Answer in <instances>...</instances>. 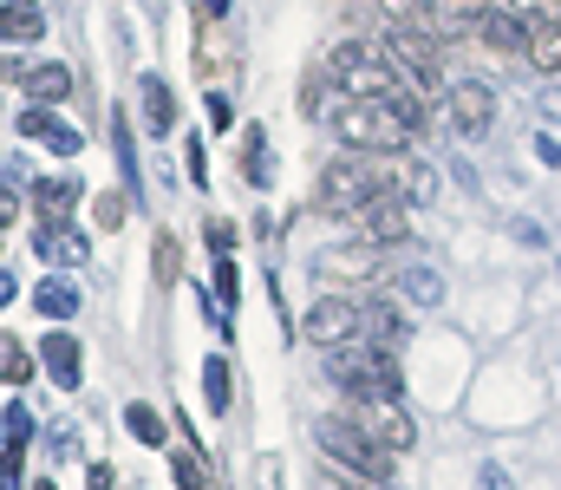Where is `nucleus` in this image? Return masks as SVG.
I'll list each match as a JSON object with an SVG mask.
<instances>
[{"mask_svg":"<svg viewBox=\"0 0 561 490\" xmlns=\"http://www.w3.org/2000/svg\"><path fill=\"white\" fill-rule=\"evenodd\" d=\"M444 105H450V125L457 132H490V118H496V92L490 86H477V79H457L450 92H444Z\"/></svg>","mask_w":561,"mask_h":490,"instance_id":"10","label":"nucleus"},{"mask_svg":"<svg viewBox=\"0 0 561 490\" xmlns=\"http://www.w3.org/2000/svg\"><path fill=\"white\" fill-rule=\"evenodd\" d=\"M340 419H353L359 432H373L386 452H412V438H419L399 399H353V392H346V412H340Z\"/></svg>","mask_w":561,"mask_h":490,"instance_id":"8","label":"nucleus"},{"mask_svg":"<svg viewBox=\"0 0 561 490\" xmlns=\"http://www.w3.org/2000/svg\"><path fill=\"white\" fill-rule=\"evenodd\" d=\"M412 170L399 158H366V151H346V158H333L320 170V190H313V203L327 209V216H359V209H373V203H412L405 183Z\"/></svg>","mask_w":561,"mask_h":490,"instance_id":"1","label":"nucleus"},{"mask_svg":"<svg viewBox=\"0 0 561 490\" xmlns=\"http://www.w3.org/2000/svg\"><path fill=\"white\" fill-rule=\"evenodd\" d=\"M229 13V0H203V20H222Z\"/></svg>","mask_w":561,"mask_h":490,"instance_id":"45","label":"nucleus"},{"mask_svg":"<svg viewBox=\"0 0 561 490\" xmlns=\"http://www.w3.org/2000/svg\"><path fill=\"white\" fill-rule=\"evenodd\" d=\"M366 340L399 346V340H405V315H399L392 301H366Z\"/></svg>","mask_w":561,"mask_h":490,"instance_id":"19","label":"nucleus"},{"mask_svg":"<svg viewBox=\"0 0 561 490\" xmlns=\"http://www.w3.org/2000/svg\"><path fill=\"white\" fill-rule=\"evenodd\" d=\"M118 478H112V465H92V490H112Z\"/></svg>","mask_w":561,"mask_h":490,"instance_id":"43","label":"nucleus"},{"mask_svg":"<svg viewBox=\"0 0 561 490\" xmlns=\"http://www.w3.org/2000/svg\"><path fill=\"white\" fill-rule=\"evenodd\" d=\"M0 86H26V66L13 59V46H0Z\"/></svg>","mask_w":561,"mask_h":490,"instance_id":"40","label":"nucleus"},{"mask_svg":"<svg viewBox=\"0 0 561 490\" xmlns=\"http://www.w3.org/2000/svg\"><path fill=\"white\" fill-rule=\"evenodd\" d=\"M203 399H209L216 412H229V406H236V373H229L222 360H209V366H203Z\"/></svg>","mask_w":561,"mask_h":490,"instance_id":"21","label":"nucleus"},{"mask_svg":"<svg viewBox=\"0 0 561 490\" xmlns=\"http://www.w3.org/2000/svg\"><path fill=\"white\" fill-rule=\"evenodd\" d=\"M170 275H176V242L157 236V282H170Z\"/></svg>","mask_w":561,"mask_h":490,"instance_id":"39","label":"nucleus"},{"mask_svg":"<svg viewBox=\"0 0 561 490\" xmlns=\"http://www.w3.org/2000/svg\"><path fill=\"white\" fill-rule=\"evenodd\" d=\"M242 183H255V190L268 183V138H262V132L242 138Z\"/></svg>","mask_w":561,"mask_h":490,"instance_id":"27","label":"nucleus"},{"mask_svg":"<svg viewBox=\"0 0 561 490\" xmlns=\"http://www.w3.org/2000/svg\"><path fill=\"white\" fill-rule=\"evenodd\" d=\"M79 176H39V223H66V209L79 203Z\"/></svg>","mask_w":561,"mask_h":490,"instance_id":"16","label":"nucleus"},{"mask_svg":"<svg viewBox=\"0 0 561 490\" xmlns=\"http://www.w3.org/2000/svg\"><path fill=\"white\" fill-rule=\"evenodd\" d=\"M327 373L353 392V399H399L405 392V373H399V353L379 346V340H353V346H333L327 353Z\"/></svg>","mask_w":561,"mask_h":490,"instance_id":"3","label":"nucleus"},{"mask_svg":"<svg viewBox=\"0 0 561 490\" xmlns=\"http://www.w3.org/2000/svg\"><path fill=\"white\" fill-rule=\"evenodd\" d=\"M209 125L229 132V99H222V92H209Z\"/></svg>","mask_w":561,"mask_h":490,"instance_id":"42","label":"nucleus"},{"mask_svg":"<svg viewBox=\"0 0 561 490\" xmlns=\"http://www.w3.org/2000/svg\"><path fill=\"white\" fill-rule=\"evenodd\" d=\"M170 478L183 490H209V465H203L196 452H176V458H170Z\"/></svg>","mask_w":561,"mask_h":490,"instance_id":"31","label":"nucleus"},{"mask_svg":"<svg viewBox=\"0 0 561 490\" xmlns=\"http://www.w3.org/2000/svg\"><path fill=\"white\" fill-rule=\"evenodd\" d=\"M386 53H392V66L412 79V92L424 99H437L444 92V39L431 33V26H386V39H379Z\"/></svg>","mask_w":561,"mask_h":490,"instance_id":"6","label":"nucleus"},{"mask_svg":"<svg viewBox=\"0 0 561 490\" xmlns=\"http://www.w3.org/2000/svg\"><path fill=\"white\" fill-rule=\"evenodd\" d=\"M112 151H118V170H125V190H138V151H131V132H125L118 112H112Z\"/></svg>","mask_w":561,"mask_h":490,"instance_id":"30","label":"nucleus"},{"mask_svg":"<svg viewBox=\"0 0 561 490\" xmlns=\"http://www.w3.org/2000/svg\"><path fill=\"white\" fill-rule=\"evenodd\" d=\"M477 33H483V39H490L496 53H529V39H536V33H529V26H523V20H516L510 7H483Z\"/></svg>","mask_w":561,"mask_h":490,"instance_id":"13","label":"nucleus"},{"mask_svg":"<svg viewBox=\"0 0 561 490\" xmlns=\"http://www.w3.org/2000/svg\"><path fill=\"white\" fill-rule=\"evenodd\" d=\"M405 295H412V301H437L444 288H437V275H431V269H412V275H405Z\"/></svg>","mask_w":561,"mask_h":490,"instance_id":"36","label":"nucleus"},{"mask_svg":"<svg viewBox=\"0 0 561 490\" xmlns=\"http://www.w3.org/2000/svg\"><path fill=\"white\" fill-rule=\"evenodd\" d=\"M33 249L53 262V269H79L85 255H92V242L79 236V229H66V223H39V236H33Z\"/></svg>","mask_w":561,"mask_h":490,"instance_id":"11","label":"nucleus"},{"mask_svg":"<svg viewBox=\"0 0 561 490\" xmlns=\"http://www.w3.org/2000/svg\"><path fill=\"white\" fill-rule=\"evenodd\" d=\"M46 145H53L59 158H79V145H85V138H79L72 125H53V132H46Z\"/></svg>","mask_w":561,"mask_h":490,"instance_id":"38","label":"nucleus"},{"mask_svg":"<svg viewBox=\"0 0 561 490\" xmlns=\"http://www.w3.org/2000/svg\"><path fill=\"white\" fill-rule=\"evenodd\" d=\"M346 229H353L366 249H392V242L412 236V203H373V209L346 216Z\"/></svg>","mask_w":561,"mask_h":490,"instance_id":"9","label":"nucleus"},{"mask_svg":"<svg viewBox=\"0 0 561 490\" xmlns=\"http://www.w3.org/2000/svg\"><path fill=\"white\" fill-rule=\"evenodd\" d=\"M183 163H190V183H209V151H203V138L183 145Z\"/></svg>","mask_w":561,"mask_h":490,"instance_id":"37","label":"nucleus"},{"mask_svg":"<svg viewBox=\"0 0 561 490\" xmlns=\"http://www.w3.org/2000/svg\"><path fill=\"white\" fill-rule=\"evenodd\" d=\"M144 118H150V132H157V138H163V132H170V125H176V99H170V86H163V79H157V72H144Z\"/></svg>","mask_w":561,"mask_h":490,"instance_id":"18","label":"nucleus"},{"mask_svg":"<svg viewBox=\"0 0 561 490\" xmlns=\"http://www.w3.org/2000/svg\"><path fill=\"white\" fill-rule=\"evenodd\" d=\"M53 125H59V118H53V112H46V105H26V112H20V125H13V132H20V138H46V132H53Z\"/></svg>","mask_w":561,"mask_h":490,"instance_id":"33","label":"nucleus"},{"mask_svg":"<svg viewBox=\"0 0 561 490\" xmlns=\"http://www.w3.org/2000/svg\"><path fill=\"white\" fill-rule=\"evenodd\" d=\"M503 7H510L529 33H542V26H556L561 20V0H503Z\"/></svg>","mask_w":561,"mask_h":490,"instance_id":"26","label":"nucleus"},{"mask_svg":"<svg viewBox=\"0 0 561 490\" xmlns=\"http://www.w3.org/2000/svg\"><path fill=\"white\" fill-rule=\"evenodd\" d=\"M203 242H209V255H229V249H236V223L209 216V223H203Z\"/></svg>","mask_w":561,"mask_h":490,"instance_id":"34","label":"nucleus"},{"mask_svg":"<svg viewBox=\"0 0 561 490\" xmlns=\"http://www.w3.org/2000/svg\"><path fill=\"white\" fill-rule=\"evenodd\" d=\"M327 72H333V86H340L346 99H386V92L405 79L379 39H346V46H333V53H327Z\"/></svg>","mask_w":561,"mask_h":490,"instance_id":"5","label":"nucleus"},{"mask_svg":"<svg viewBox=\"0 0 561 490\" xmlns=\"http://www.w3.org/2000/svg\"><path fill=\"white\" fill-rule=\"evenodd\" d=\"M386 26H431V0H373Z\"/></svg>","mask_w":561,"mask_h":490,"instance_id":"23","label":"nucleus"},{"mask_svg":"<svg viewBox=\"0 0 561 490\" xmlns=\"http://www.w3.org/2000/svg\"><path fill=\"white\" fill-rule=\"evenodd\" d=\"M236 288H242V282H236V262H229V255H216V301H222V315L236 308Z\"/></svg>","mask_w":561,"mask_h":490,"instance_id":"35","label":"nucleus"},{"mask_svg":"<svg viewBox=\"0 0 561 490\" xmlns=\"http://www.w3.org/2000/svg\"><path fill=\"white\" fill-rule=\"evenodd\" d=\"M33 308H39L46 321H72V315H79V288L53 275V282H39V288H33Z\"/></svg>","mask_w":561,"mask_h":490,"instance_id":"17","label":"nucleus"},{"mask_svg":"<svg viewBox=\"0 0 561 490\" xmlns=\"http://www.w3.org/2000/svg\"><path fill=\"white\" fill-rule=\"evenodd\" d=\"M0 379H7V386H26V379H33V353L13 346L7 333H0Z\"/></svg>","mask_w":561,"mask_h":490,"instance_id":"29","label":"nucleus"},{"mask_svg":"<svg viewBox=\"0 0 561 490\" xmlns=\"http://www.w3.org/2000/svg\"><path fill=\"white\" fill-rule=\"evenodd\" d=\"M125 209H131V203H125L118 190H105V196L92 203V223H99V229H118V223H125Z\"/></svg>","mask_w":561,"mask_h":490,"instance_id":"32","label":"nucleus"},{"mask_svg":"<svg viewBox=\"0 0 561 490\" xmlns=\"http://www.w3.org/2000/svg\"><path fill=\"white\" fill-rule=\"evenodd\" d=\"M313 438H320V452H327L346 478H359V485H386V478L399 471V452H386L373 432H359V425H353V419H340V412H327Z\"/></svg>","mask_w":561,"mask_h":490,"instance_id":"4","label":"nucleus"},{"mask_svg":"<svg viewBox=\"0 0 561 490\" xmlns=\"http://www.w3.org/2000/svg\"><path fill=\"white\" fill-rule=\"evenodd\" d=\"M33 490H59V485H53V478H39V485H33Z\"/></svg>","mask_w":561,"mask_h":490,"instance_id":"47","label":"nucleus"},{"mask_svg":"<svg viewBox=\"0 0 561 490\" xmlns=\"http://www.w3.org/2000/svg\"><path fill=\"white\" fill-rule=\"evenodd\" d=\"M0 438H7V452H26V445H33V412H26L20 399L0 412Z\"/></svg>","mask_w":561,"mask_h":490,"instance_id":"25","label":"nucleus"},{"mask_svg":"<svg viewBox=\"0 0 561 490\" xmlns=\"http://www.w3.org/2000/svg\"><path fill=\"white\" fill-rule=\"evenodd\" d=\"M0 490H20V452L0 458Z\"/></svg>","mask_w":561,"mask_h":490,"instance_id":"41","label":"nucleus"},{"mask_svg":"<svg viewBox=\"0 0 561 490\" xmlns=\"http://www.w3.org/2000/svg\"><path fill=\"white\" fill-rule=\"evenodd\" d=\"M26 99L33 105H59V99H72V66H59V59H46V66H26Z\"/></svg>","mask_w":561,"mask_h":490,"instance_id":"14","label":"nucleus"},{"mask_svg":"<svg viewBox=\"0 0 561 490\" xmlns=\"http://www.w3.org/2000/svg\"><path fill=\"white\" fill-rule=\"evenodd\" d=\"M300 340H313V346H353V340H366V301H346V295H327V301H313L307 308V321H300Z\"/></svg>","mask_w":561,"mask_h":490,"instance_id":"7","label":"nucleus"},{"mask_svg":"<svg viewBox=\"0 0 561 490\" xmlns=\"http://www.w3.org/2000/svg\"><path fill=\"white\" fill-rule=\"evenodd\" d=\"M7 301H13V275L0 269V308H7Z\"/></svg>","mask_w":561,"mask_h":490,"instance_id":"46","label":"nucleus"},{"mask_svg":"<svg viewBox=\"0 0 561 490\" xmlns=\"http://www.w3.org/2000/svg\"><path fill=\"white\" fill-rule=\"evenodd\" d=\"M327 275H379V249H340V255H327Z\"/></svg>","mask_w":561,"mask_h":490,"instance_id":"24","label":"nucleus"},{"mask_svg":"<svg viewBox=\"0 0 561 490\" xmlns=\"http://www.w3.org/2000/svg\"><path fill=\"white\" fill-rule=\"evenodd\" d=\"M327 92H333V72H327V59H313V66H307V79H300V112L313 118Z\"/></svg>","mask_w":561,"mask_h":490,"instance_id":"28","label":"nucleus"},{"mask_svg":"<svg viewBox=\"0 0 561 490\" xmlns=\"http://www.w3.org/2000/svg\"><path fill=\"white\" fill-rule=\"evenodd\" d=\"M412 118L392 105V99H346L340 112H333V138L346 145V151H366V158H399L405 145H412Z\"/></svg>","mask_w":561,"mask_h":490,"instance_id":"2","label":"nucleus"},{"mask_svg":"<svg viewBox=\"0 0 561 490\" xmlns=\"http://www.w3.org/2000/svg\"><path fill=\"white\" fill-rule=\"evenodd\" d=\"M39 366L59 379V392H72V386H79V340H72V333H46V340H39Z\"/></svg>","mask_w":561,"mask_h":490,"instance_id":"15","label":"nucleus"},{"mask_svg":"<svg viewBox=\"0 0 561 490\" xmlns=\"http://www.w3.org/2000/svg\"><path fill=\"white\" fill-rule=\"evenodd\" d=\"M13 223V190H0V229Z\"/></svg>","mask_w":561,"mask_h":490,"instance_id":"44","label":"nucleus"},{"mask_svg":"<svg viewBox=\"0 0 561 490\" xmlns=\"http://www.w3.org/2000/svg\"><path fill=\"white\" fill-rule=\"evenodd\" d=\"M523 59H529L536 72H561V20H556V26H542V33L529 39V53H523Z\"/></svg>","mask_w":561,"mask_h":490,"instance_id":"22","label":"nucleus"},{"mask_svg":"<svg viewBox=\"0 0 561 490\" xmlns=\"http://www.w3.org/2000/svg\"><path fill=\"white\" fill-rule=\"evenodd\" d=\"M125 432H131V438H138V445H150V452H163V412H157V406H125Z\"/></svg>","mask_w":561,"mask_h":490,"instance_id":"20","label":"nucleus"},{"mask_svg":"<svg viewBox=\"0 0 561 490\" xmlns=\"http://www.w3.org/2000/svg\"><path fill=\"white\" fill-rule=\"evenodd\" d=\"M46 33L39 0H0V46H33Z\"/></svg>","mask_w":561,"mask_h":490,"instance_id":"12","label":"nucleus"}]
</instances>
